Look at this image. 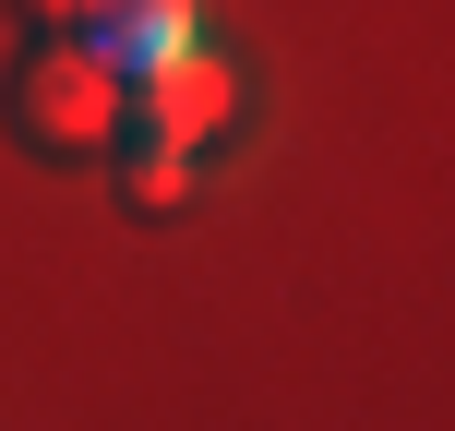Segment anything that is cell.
Wrapping results in <instances>:
<instances>
[{
	"mask_svg": "<svg viewBox=\"0 0 455 431\" xmlns=\"http://www.w3.org/2000/svg\"><path fill=\"white\" fill-rule=\"evenodd\" d=\"M12 132L36 144V156H108V132H120V72L108 60H84L72 36H36L12 60Z\"/></svg>",
	"mask_w": 455,
	"mask_h": 431,
	"instance_id": "6da1fadb",
	"label": "cell"
},
{
	"mask_svg": "<svg viewBox=\"0 0 455 431\" xmlns=\"http://www.w3.org/2000/svg\"><path fill=\"white\" fill-rule=\"evenodd\" d=\"M228 108H240V72H228L216 48H180V60H156V72L120 84V132H132V144H168V156H192Z\"/></svg>",
	"mask_w": 455,
	"mask_h": 431,
	"instance_id": "7a4b0ae2",
	"label": "cell"
},
{
	"mask_svg": "<svg viewBox=\"0 0 455 431\" xmlns=\"http://www.w3.org/2000/svg\"><path fill=\"white\" fill-rule=\"evenodd\" d=\"M72 48H84V60H108L120 84H132V72L204 48V0H84V12H72Z\"/></svg>",
	"mask_w": 455,
	"mask_h": 431,
	"instance_id": "3957f363",
	"label": "cell"
},
{
	"mask_svg": "<svg viewBox=\"0 0 455 431\" xmlns=\"http://www.w3.org/2000/svg\"><path fill=\"white\" fill-rule=\"evenodd\" d=\"M108 180L132 192L144 216H168V204L192 192V156H168V144H132V132H108Z\"/></svg>",
	"mask_w": 455,
	"mask_h": 431,
	"instance_id": "277c9868",
	"label": "cell"
},
{
	"mask_svg": "<svg viewBox=\"0 0 455 431\" xmlns=\"http://www.w3.org/2000/svg\"><path fill=\"white\" fill-rule=\"evenodd\" d=\"M24 24H36V36H72V12H84V0H12Z\"/></svg>",
	"mask_w": 455,
	"mask_h": 431,
	"instance_id": "5b68a950",
	"label": "cell"
}]
</instances>
